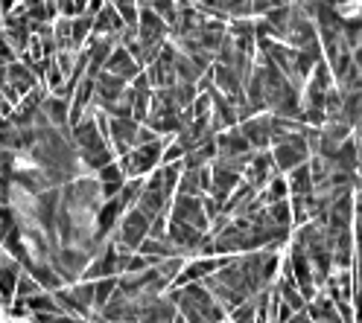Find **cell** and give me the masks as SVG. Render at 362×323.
Returning <instances> with one entry per match:
<instances>
[{
    "label": "cell",
    "instance_id": "6da1fadb",
    "mask_svg": "<svg viewBox=\"0 0 362 323\" xmlns=\"http://www.w3.org/2000/svg\"><path fill=\"white\" fill-rule=\"evenodd\" d=\"M272 157H275L278 172H296L298 166H304L313 160V149L307 143V137L301 131H296L292 137H286L284 143H278L275 149H272Z\"/></svg>",
    "mask_w": 362,
    "mask_h": 323
},
{
    "label": "cell",
    "instance_id": "7a4b0ae2",
    "mask_svg": "<svg viewBox=\"0 0 362 323\" xmlns=\"http://www.w3.org/2000/svg\"><path fill=\"white\" fill-rule=\"evenodd\" d=\"M240 131L245 134V140L252 143V149L266 152L272 146V114H260V117L243 123Z\"/></svg>",
    "mask_w": 362,
    "mask_h": 323
},
{
    "label": "cell",
    "instance_id": "3957f363",
    "mask_svg": "<svg viewBox=\"0 0 362 323\" xmlns=\"http://www.w3.org/2000/svg\"><path fill=\"white\" fill-rule=\"evenodd\" d=\"M105 73L117 76V79H123V82H126V79H138V76H141V64L129 56L126 47H117L115 53H111L108 64H105Z\"/></svg>",
    "mask_w": 362,
    "mask_h": 323
},
{
    "label": "cell",
    "instance_id": "277c9868",
    "mask_svg": "<svg viewBox=\"0 0 362 323\" xmlns=\"http://www.w3.org/2000/svg\"><path fill=\"white\" fill-rule=\"evenodd\" d=\"M307 312H310L313 323H345V320H342V312H339V306L333 303V300H330L325 291H319V297L310 300Z\"/></svg>",
    "mask_w": 362,
    "mask_h": 323
},
{
    "label": "cell",
    "instance_id": "5b68a950",
    "mask_svg": "<svg viewBox=\"0 0 362 323\" xmlns=\"http://www.w3.org/2000/svg\"><path fill=\"white\" fill-rule=\"evenodd\" d=\"M286 183H289L292 198H307V195H315V178H313V166H310V164L298 166L296 172H289Z\"/></svg>",
    "mask_w": 362,
    "mask_h": 323
},
{
    "label": "cell",
    "instance_id": "8992f818",
    "mask_svg": "<svg viewBox=\"0 0 362 323\" xmlns=\"http://www.w3.org/2000/svg\"><path fill=\"white\" fill-rule=\"evenodd\" d=\"M41 111H44V117H47L50 126H64V123H71V102L62 99V97H56V94L44 99Z\"/></svg>",
    "mask_w": 362,
    "mask_h": 323
},
{
    "label": "cell",
    "instance_id": "52a82bcc",
    "mask_svg": "<svg viewBox=\"0 0 362 323\" xmlns=\"http://www.w3.org/2000/svg\"><path fill=\"white\" fill-rule=\"evenodd\" d=\"M286 195H292L289 193V183H286V178H272V183L266 187V193H263V198H266V204L272 207V204H281V201H286Z\"/></svg>",
    "mask_w": 362,
    "mask_h": 323
},
{
    "label": "cell",
    "instance_id": "ba28073f",
    "mask_svg": "<svg viewBox=\"0 0 362 323\" xmlns=\"http://www.w3.org/2000/svg\"><path fill=\"white\" fill-rule=\"evenodd\" d=\"M289 323H313V317H310V312L304 309V312H296V315H292Z\"/></svg>",
    "mask_w": 362,
    "mask_h": 323
},
{
    "label": "cell",
    "instance_id": "9c48e42d",
    "mask_svg": "<svg viewBox=\"0 0 362 323\" xmlns=\"http://www.w3.org/2000/svg\"><path fill=\"white\" fill-rule=\"evenodd\" d=\"M354 59H356V67L362 71V47H359V50H354Z\"/></svg>",
    "mask_w": 362,
    "mask_h": 323
}]
</instances>
